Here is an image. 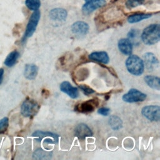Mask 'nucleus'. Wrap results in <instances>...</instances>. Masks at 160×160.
I'll list each match as a JSON object with an SVG mask.
<instances>
[{
	"label": "nucleus",
	"mask_w": 160,
	"mask_h": 160,
	"mask_svg": "<svg viewBox=\"0 0 160 160\" xmlns=\"http://www.w3.org/2000/svg\"><path fill=\"white\" fill-rule=\"evenodd\" d=\"M141 40L147 45H153L160 40V26L158 24H152L145 28L141 33Z\"/></svg>",
	"instance_id": "nucleus-1"
},
{
	"label": "nucleus",
	"mask_w": 160,
	"mask_h": 160,
	"mask_svg": "<svg viewBox=\"0 0 160 160\" xmlns=\"http://www.w3.org/2000/svg\"><path fill=\"white\" fill-rule=\"evenodd\" d=\"M125 64L128 71L134 76H140L144 72L143 60L136 54H130L127 58Z\"/></svg>",
	"instance_id": "nucleus-2"
},
{
	"label": "nucleus",
	"mask_w": 160,
	"mask_h": 160,
	"mask_svg": "<svg viewBox=\"0 0 160 160\" xmlns=\"http://www.w3.org/2000/svg\"><path fill=\"white\" fill-rule=\"evenodd\" d=\"M39 108V105L35 100L28 98L21 105V112L23 116L31 118L37 114Z\"/></svg>",
	"instance_id": "nucleus-3"
},
{
	"label": "nucleus",
	"mask_w": 160,
	"mask_h": 160,
	"mask_svg": "<svg viewBox=\"0 0 160 160\" xmlns=\"http://www.w3.org/2000/svg\"><path fill=\"white\" fill-rule=\"evenodd\" d=\"M32 136L37 141L41 142L43 141L44 143L46 144H56L59 141V136L58 134L49 131L37 130L32 134Z\"/></svg>",
	"instance_id": "nucleus-4"
},
{
	"label": "nucleus",
	"mask_w": 160,
	"mask_h": 160,
	"mask_svg": "<svg viewBox=\"0 0 160 160\" xmlns=\"http://www.w3.org/2000/svg\"><path fill=\"white\" fill-rule=\"evenodd\" d=\"M40 16L41 15L39 10L34 11V12L31 14L27 24L22 41H25V39L32 36L36 31V27L40 19Z\"/></svg>",
	"instance_id": "nucleus-5"
},
{
	"label": "nucleus",
	"mask_w": 160,
	"mask_h": 160,
	"mask_svg": "<svg viewBox=\"0 0 160 160\" xmlns=\"http://www.w3.org/2000/svg\"><path fill=\"white\" fill-rule=\"evenodd\" d=\"M142 115L151 121H159L160 119V107L158 105H148L143 107Z\"/></svg>",
	"instance_id": "nucleus-6"
},
{
	"label": "nucleus",
	"mask_w": 160,
	"mask_h": 160,
	"mask_svg": "<svg viewBox=\"0 0 160 160\" xmlns=\"http://www.w3.org/2000/svg\"><path fill=\"white\" fill-rule=\"evenodd\" d=\"M146 98V94L134 88L130 89L128 91V92L124 94L122 97V100L124 102H126L128 103L141 102L144 101Z\"/></svg>",
	"instance_id": "nucleus-7"
},
{
	"label": "nucleus",
	"mask_w": 160,
	"mask_h": 160,
	"mask_svg": "<svg viewBox=\"0 0 160 160\" xmlns=\"http://www.w3.org/2000/svg\"><path fill=\"white\" fill-rule=\"evenodd\" d=\"M99 104V101L98 98H94L84 101L79 104H76L74 107V111L82 113H91Z\"/></svg>",
	"instance_id": "nucleus-8"
},
{
	"label": "nucleus",
	"mask_w": 160,
	"mask_h": 160,
	"mask_svg": "<svg viewBox=\"0 0 160 160\" xmlns=\"http://www.w3.org/2000/svg\"><path fill=\"white\" fill-rule=\"evenodd\" d=\"M106 4L105 0H85V3L82 6V12L86 14H89L98 8L104 6Z\"/></svg>",
	"instance_id": "nucleus-9"
},
{
	"label": "nucleus",
	"mask_w": 160,
	"mask_h": 160,
	"mask_svg": "<svg viewBox=\"0 0 160 160\" xmlns=\"http://www.w3.org/2000/svg\"><path fill=\"white\" fill-rule=\"evenodd\" d=\"M144 66L149 71H152L159 66V60L152 52H148L143 55Z\"/></svg>",
	"instance_id": "nucleus-10"
},
{
	"label": "nucleus",
	"mask_w": 160,
	"mask_h": 160,
	"mask_svg": "<svg viewBox=\"0 0 160 160\" xmlns=\"http://www.w3.org/2000/svg\"><path fill=\"white\" fill-rule=\"evenodd\" d=\"M59 88L62 92L66 94L72 99H76L79 96L78 89L76 87L72 86L69 81H65L62 82Z\"/></svg>",
	"instance_id": "nucleus-11"
},
{
	"label": "nucleus",
	"mask_w": 160,
	"mask_h": 160,
	"mask_svg": "<svg viewBox=\"0 0 160 160\" xmlns=\"http://www.w3.org/2000/svg\"><path fill=\"white\" fill-rule=\"evenodd\" d=\"M75 136L79 139H84L87 137L92 136V132L90 128L84 123L78 124L74 129Z\"/></svg>",
	"instance_id": "nucleus-12"
},
{
	"label": "nucleus",
	"mask_w": 160,
	"mask_h": 160,
	"mask_svg": "<svg viewBox=\"0 0 160 160\" xmlns=\"http://www.w3.org/2000/svg\"><path fill=\"white\" fill-rule=\"evenodd\" d=\"M89 25L82 21H78L74 22L71 26L72 33L78 36H85L89 31Z\"/></svg>",
	"instance_id": "nucleus-13"
},
{
	"label": "nucleus",
	"mask_w": 160,
	"mask_h": 160,
	"mask_svg": "<svg viewBox=\"0 0 160 160\" xmlns=\"http://www.w3.org/2000/svg\"><path fill=\"white\" fill-rule=\"evenodd\" d=\"M119 50L124 55L129 56L132 51V44L129 39L122 38L118 41Z\"/></svg>",
	"instance_id": "nucleus-14"
},
{
	"label": "nucleus",
	"mask_w": 160,
	"mask_h": 160,
	"mask_svg": "<svg viewBox=\"0 0 160 160\" xmlns=\"http://www.w3.org/2000/svg\"><path fill=\"white\" fill-rule=\"evenodd\" d=\"M89 59L104 64H108L109 61V56L108 53L105 51L92 52L89 55Z\"/></svg>",
	"instance_id": "nucleus-15"
},
{
	"label": "nucleus",
	"mask_w": 160,
	"mask_h": 160,
	"mask_svg": "<svg viewBox=\"0 0 160 160\" xmlns=\"http://www.w3.org/2000/svg\"><path fill=\"white\" fill-rule=\"evenodd\" d=\"M68 16L67 11L62 8L52 9L49 12V17L54 21H64Z\"/></svg>",
	"instance_id": "nucleus-16"
},
{
	"label": "nucleus",
	"mask_w": 160,
	"mask_h": 160,
	"mask_svg": "<svg viewBox=\"0 0 160 160\" xmlns=\"http://www.w3.org/2000/svg\"><path fill=\"white\" fill-rule=\"evenodd\" d=\"M38 72V68L34 64H27L25 66L24 75V77L29 80L34 79Z\"/></svg>",
	"instance_id": "nucleus-17"
},
{
	"label": "nucleus",
	"mask_w": 160,
	"mask_h": 160,
	"mask_svg": "<svg viewBox=\"0 0 160 160\" xmlns=\"http://www.w3.org/2000/svg\"><path fill=\"white\" fill-rule=\"evenodd\" d=\"M144 79L149 88L157 91L160 90V79L159 77L152 75H147L144 76Z\"/></svg>",
	"instance_id": "nucleus-18"
},
{
	"label": "nucleus",
	"mask_w": 160,
	"mask_h": 160,
	"mask_svg": "<svg viewBox=\"0 0 160 160\" xmlns=\"http://www.w3.org/2000/svg\"><path fill=\"white\" fill-rule=\"evenodd\" d=\"M108 123L111 129L114 131L120 129L122 126V121L121 119L116 115H112L109 117Z\"/></svg>",
	"instance_id": "nucleus-19"
},
{
	"label": "nucleus",
	"mask_w": 160,
	"mask_h": 160,
	"mask_svg": "<svg viewBox=\"0 0 160 160\" xmlns=\"http://www.w3.org/2000/svg\"><path fill=\"white\" fill-rule=\"evenodd\" d=\"M151 16V14H145V13H136L130 15L128 18V21L129 23H136L139 21H141L144 19L149 18Z\"/></svg>",
	"instance_id": "nucleus-20"
},
{
	"label": "nucleus",
	"mask_w": 160,
	"mask_h": 160,
	"mask_svg": "<svg viewBox=\"0 0 160 160\" xmlns=\"http://www.w3.org/2000/svg\"><path fill=\"white\" fill-rule=\"evenodd\" d=\"M19 56V53L18 51H13L11 52L5 59L4 64L8 67H12L16 62Z\"/></svg>",
	"instance_id": "nucleus-21"
},
{
	"label": "nucleus",
	"mask_w": 160,
	"mask_h": 160,
	"mask_svg": "<svg viewBox=\"0 0 160 160\" xmlns=\"http://www.w3.org/2000/svg\"><path fill=\"white\" fill-rule=\"evenodd\" d=\"M52 157V152L44 151L42 149H36L33 153V158L36 159H49Z\"/></svg>",
	"instance_id": "nucleus-22"
},
{
	"label": "nucleus",
	"mask_w": 160,
	"mask_h": 160,
	"mask_svg": "<svg viewBox=\"0 0 160 160\" xmlns=\"http://www.w3.org/2000/svg\"><path fill=\"white\" fill-rule=\"evenodd\" d=\"M89 71L86 68H80L75 72V78L78 81L85 80L89 76Z\"/></svg>",
	"instance_id": "nucleus-23"
},
{
	"label": "nucleus",
	"mask_w": 160,
	"mask_h": 160,
	"mask_svg": "<svg viewBox=\"0 0 160 160\" xmlns=\"http://www.w3.org/2000/svg\"><path fill=\"white\" fill-rule=\"evenodd\" d=\"M25 4L27 8L32 11L38 10L41 6L39 0H26Z\"/></svg>",
	"instance_id": "nucleus-24"
},
{
	"label": "nucleus",
	"mask_w": 160,
	"mask_h": 160,
	"mask_svg": "<svg viewBox=\"0 0 160 160\" xmlns=\"http://www.w3.org/2000/svg\"><path fill=\"white\" fill-rule=\"evenodd\" d=\"M144 2V0H127L126 2V6L128 8L131 9L135 8L138 6L142 4Z\"/></svg>",
	"instance_id": "nucleus-25"
},
{
	"label": "nucleus",
	"mask_w": 160,
	"mask_h": 160,
	"mask_svg": "<svg viewBox=\"0 0 160 160\" xmlns=\"http://www.w3.org/2000/svg\"><path fill=\"white\" fill-rule=\"evenodd\" d=\"M9 124V119L5 117L0 119V134L4 133L8 129Z\"/></svg>",
	"instance_id": "nucleus-26"
},
{
	"label": "nucleus",
	"mask_w": 160,
	"mask_h": 160,
	"mask_svg": "<svg viewBox=\"0 0 160 160\" xmlns=\"http://www.w3.org/2000/svg\"><path fill=\"white\" fill-rule=\"evenodd\" d=\"M78 86L82 90V91L84 92L85 95L89 96V94L95 92V91L93 89H92L86 84H79Z\"/></svg>",
	"instance_id": "nucleus-27"
},
{
	"label": "nucleus",
	"mask_w": 160,
	"mask_h": 160,
	"mask_svg": "<svg viewBox=\"0 0 160 160\" xmlns=\"http://www.w3.org/2000/svg\"><path fill=\"white\" fill-rule=\"evenodd\" d=\"M110 109L108 108H101L98 110V113L102 115V116H108L110 113Z\"/></svg>",
	"instance_id": "nucleus-28"
},
{
	"label": "nucleus",
	"mask_w": 160,
	"mask_h": 160,
	"mask_svg": "<svg viewBox=\"0 0 160 160\" xmlns=\"http://www.w3.org/2000/svg\"><path fill=\"white\" fill-rule=\"evenodd\" d=\"M138 31L137 29H131L128 33V39H132V38H134L135 37L137 36L138 35Z\"/></svg>",
	"instance_id": "nucleus-29"
},
{
	"label": "nucleus",
	"mask_w": 160,
	"mask_h": 160,
	"mask_svg": "<svg viewBox=\"0 0 160 160\" xmlns=\"http://www.w3.org/2000/svg\"><path fill=\"white\" fill-rule=\"evenodd\" d=\"M3 74H4V69L2 68H0V84H1L3 79Z\"/></svg>",
	"instance_id": "nucleus-30"
}]
</instances>
